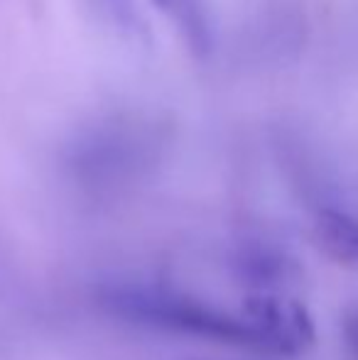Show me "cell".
I'll return each mask as SVG.
<instances>
[{
  "label": "cell",
  "instance_id": "4",
  "mask_svg": "<svg viewBox=\"0 0 358 360\" xmlns=\"http://www.w3.org/2000/svg\"><path fill=\"white\" fill-rule=\"evenodd\" d=\"M314 236L324 255L341 265H358V218L336 206H319Z\"/></svg>",
  "mask_w": 358,
  "mask_h": 360
},
{
  "label": "cell",
  "instance_id": "1",
  "mask_svg": "<svg viewBox=\"0 0 358 360\" xmlns=\"http://www.w3.org/2000/svg\"><path fill=\"white\" fill-rule=\"evenodd\" d=\"M101 302L108 307V311L145 326L236 346H253L241 316L172 287L150 282H113L101 289Z\"/></svg>",
  "mask_w": 358,
  "mask_h": 360
},
{
  "label": "cell",
  "instance_id": "2",
  "mask_svg": "<svg viewBox=\"0 0 358 360\" xmlns=\"http://www.w3.org/2000/svg\"><path fill=\"white\" fill-rule=\"evenodd\" d=\"M241 321L250 343L280 356H297L314 343V321L295 299L277 292H255L243 302Z\"/></svg>",
  "mask_w": 358,
  "mask_h": 360
},
{
  "label": "cell",
  "instance_id": "3",
  "mask_svg": "<svg viewBox=\"0 0 358 360\" xmlns=\"http://www.w3.org/2000/svg\"><path fill=\"white\" fill-rule=\"evenodd\" d=\"M170 20L177 34L196 59H209L216 49V30L206 0H153Z\"/></svg>",
  "mask_w": 358,
  "mask_h": 360
},
{
  "label": "cell",
  "instance_id": "5",
  "mask_svg": "<svg viewBox=\"0 0 358 360\" xmlns=\"http://www.w3.org/2000/svg\"><path fill=\"white\" fill-rule=\"evenodd\" d=\"M238 272L245 277V282L255 285L260 292H275L287 282V277L295 270V262L285 252L265 245H250L238 252L236 257Z\"/></svg>",
  "mask_w": 358,
  "mask_h": 360
},
{
  "label": "cell",
  "instance_id": "7",
  "mask_svg": "<svg viewBox=\"0 0 358 360\" xmlns=\"http://www.w3.org/2000/svg\"><path fill=\"white\" fill-rule=\"evenodd\" d=\"M344 341H346V348H349L351 358L358 360V307L351 309L346 314V321H344Z\"/></svg>",
  "mask_w": 358,
  "mask_h": 360
},
{
  "label": "cell",
  "instance_id": "6",
  "mask_svg": "<svg viewBox=\"0 0 358 360\" xmlns=\"http://www.w3.org/2000/svg\"><path fill=\"white\" fill-rule=\"evenodd\" d=\"M94 15L120 34H140L145 30V20L140 15L138 0H87Z\"/></svg>",
  "mask_w": 358,
  "mask_h": 360
}]
</instances>
